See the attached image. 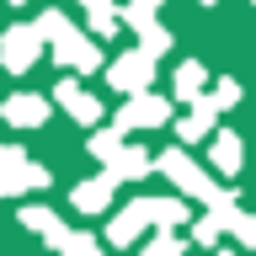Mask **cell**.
Wrapping results in <instances>:
<instances>
[{"label":"cell","instance_id":"1","mask_svg":"<svg viewBox=\"0 0 256 256\" xmlns=\"http://www.w3.org/2000/svg\"><path fill=\"white\" fill-rule=\"evenodd\" d=\"M38 112H43V107H38V102H27V96H22V102H11V118H22V123H27V118H38Z\"/></svg>","mask_w":256,"mask_h":256}]
</instances>
